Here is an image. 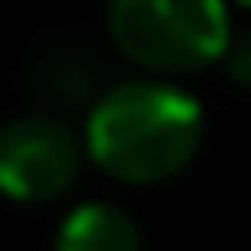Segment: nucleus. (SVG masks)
Returning <instances> with one entry per match:
<instances>
[{
	"label": "nucleus",
	"mask_w": 251,
	"mask_h": 251,
	"mask_svg": "<svg viewBox=\"0 0 251 251\" xmlns=\"http://www.w3.org/2000/svg\"><path fill=\"white\" fill-rule=\"evenodd\" d=\"M234 4H243V9H251V0H234Z\"/></svg>",
	"instance_id": "6"
},
{
	"label": "nucleus",
	"mask_w": 251,
	"mask_h": 251,
	"mask_svg": "<svg viewBox=\"0 0 251 251\" xmlns=\"http://www.w3.org/2000/svg\"><path fill=\"white\" fill-rule=\"evenodd\" d=\"M221 62H225V75H229L238 88H251V31L229 35V44H225Z\"/></svg>",
	"instance_id": "5"
},
{
	"label": "nucleus",
	"mask_w": 251,
	"mask_h": 251,
	"mask_svg": "<svg viewBox=\"0 0 251 251\" xmlns=\"http://www.w3.org/2000/svg\"><path fill=\"white\" fill-rule=\"evenodd\" d=\"M203 146V106L172 79H128L88 106L84 150L124 185H159L194 163Z\"/></svg>",
	"instance_id": "1"
},
{
	"label": "nucleus",
	"mask_w": 251,
	"mask_h": 251,
	"mask_svg": "<svg viewBox=\"0 0 251 251\" xmlns=\"http://www.w3.org/2000/svg\"><path fill=\"white\" fill-rule=\"evenodd\" d=\"M84 137L57 115H18L0 128V194L13 203L62 199L84 168Z\"/></svg>",
	"instance_id": "3"
},
{
	"label": "nucleus",
	"mask_w": 251,
	"mask_h": 251,
	"mask_svg": "<svg viewBox=\"0 0 251 251\" xmlns=\"http://www.w3.org/2000/svg\"><path fill=\"white\" fill-rule=\"evenodd\" d=\"M115 49L159 79H185L221 62L234 26L229 0H110Z\"/></svg>",
	"instance_id": "2"
},
{
	"label": "nucleus",
	"mask_w": 251,
	"mask_h": 251,
	"mask_svg": "<svg viewBox=\"0 0 251 251\" xmlns=\"http://www.w3.org/2000/svg\"><path fill=\"white\" fill-rule=\"evenodd\" d=\"M53 251H146V243L119 203H79L62 221Z\"/></svg>",
	"instance_id": "4"
}]
</instances>
